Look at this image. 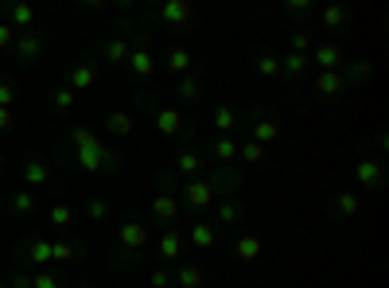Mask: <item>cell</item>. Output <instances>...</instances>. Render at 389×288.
<instances>
[{"label": "cell", "instance_id": "obj_51", "mask_svg": "<svg viewBox=\"0 0 389 288\" xmlns=\"http://www.w3.org/2000/svg\"><path fill=\"white\" fill-rule=\"evenodd\" d=\"M0 288H12V284H0Z\"/></svg>", "mask_w": 389, "mask_h": 288}, {"label": "cell", "instance_id": "obj_22", "mask_svg": "<svg viewBox=\"0 0 389 288\" xmlns=\"http://www.w3.org/2000/svg\"><path fill=\"white\" fill-rule=\"evenodd\" d=\"M214 218H218V226H234L237 218H246V207H242V199H222Z\"/></svg>", "mask_w": 389, "mask_h": 288}, {"label": "cell", "instance_id": "obj_47", "mask_svg": "<svg viewBox=\"0 0 389 288\" xmlns=\"http://www.w3.org/2000/svg\"><path fill=\"white\" fill-rule=\"evenodd\" d=\"M12 288H32V277H27V273H16V277H12Z\"/></svg>", "mask_w": 389, "mask_h": 288}, {"label": "cell", "instance_id": "obj_11", "mask_svg": "<svg viewBox=\"0 0 389 288\" xmlns=\"http://www.w3.org/2000/svg\"><path fill=\"white\" fill-rule=\"evenodd\" d=\"M74 156H78V168L86 171V176H98L102 168V140H93V144H74Z\"/></svg>", "mask_w": 389, "mask_h": 288}, {"label": "cell", "instance_id": "obj_50", "mask_svg": "<svg viewBox=\"0 0 389 288\" xmlns=\"http://www.w3.org/2000/svg\"><path fill=\"white\" fill-rule=\"evenodd\" d=\"M0 168H4V156H0Z\"/></svg>", "mask_w": 389, "mask_h": 288}, {"label": "cell", "instance_id": "obj_31", "mask_svg": "<svg viewBox=\"0 0 389 288\" xmlns=\"http://www.w3.org/2000/svg\"><path fill=\"white\" fill-rule=\"evenodd\" d=\"M347 20H350V8H347V4H327V8H323V24H327L331 32L347 27Z\"/></svg>", "mask_w": 389, "mask_h": 288}, {"label": "cell", "instance_id": "obj_42", "mask_svg": "<svg viewBox=\"0 0 389 288\" xmlns=\"http://www.w3.org/2000/svg\"><path fill=\"white\" fill-rule=\"evenodd\" d=\"M148 284H152V288H171V284H176V277H171L168 269H152V273H148Z\"/></svg>", "mask_w": 389, "mask_h": 288}, {"label": "cell", "instance_id": "obj_9", "mask_svg": "<svg viewBox=\"0 0 389 288\" xmlns=\"http://www.w3.org/2000/svg\"><path fill=\"white\" fill-rule=\"evenodd\" d=\"M156 129H160L164 136H183L187 121H183V113H179V105H160V110H156Z\"/></svg>", "mask_w": 389, "mask_h": 288}, {"label": "cell", "instance_id": "obj_35", "mask_svg": "<svg viewBox=\"0 0 389 288\" xmlns=\"http://www.w3.org/2000/svg\"><path fill=\"white\" fill-rule=\"evenodd\" d=\"M315 47V35L312 32H292V51L296 55H308Z\"/></svg>", "mask_w": 389, "mask_h": 288}, {"label": "cell", "instance_id": "obj_28", "mask_svg": "<svg viewBox=\"0 0 389 288\" xmlns=\"http://www.w3.org/2000/svg\"><path fill=\"white\" fill-rule=\"evenodd\" d=\"M280 136V125H277V117H261L253 125V136H249V140H257V144H272Z\"/></svg>", "mask_w": 389, "mask_h": 288}, {"label": "cell", "instance_id": "obj_14", "mask_svg": "<svg viewBox=\"0 0 389 288\" xmlns=\"http://www.w3.org/2000/svg\"><path fill=\"white\" fill-rule=\"evenodd\" d=\"M93 82H98V67H93V63H78V67L70 70V82H67V86H70L74 93H86Z\"/></svg>", "mask_w": 389, "mask_h": 288}, {"label": "cell", "instance_id": "obj_49", "mask_svg": "<svg viewBox=\"0 0 389 288\" xmlns=\"http://www.w3.org/2000/svg\"><path fill=\"white\" fill-rule=\"evenodd\" d=\"M0 214H4V199H0Z\"/></svg>", "mask_w": 389, "mask_h": 288}, {"label": "cell", "instance_id": "obj_19", "mask_svg": "<svg viewBox=\"0 0 389 288\" xmlns=\"http://www.w3.org/2000/svg\"><path fill=\"white\" fill-rule=\"evenodd\" d=\"M179 288H203L206 284V269L203 265H179V273H171Z\"/></svg>", "mask_w": 389, "mask_h": 288}, {"label": "cell", "instance_id": "obj_36", "mask_svg": "<svg viewBox=\"0 0 389 288\" xmlns=\"http://www.w3.org/2000/svg\"><path fill=\"white\" fill-rule=\"evenodd\" d=\"M51 222H55V226H70V222H74V207L55 203V207H51Z\"/></svg>", "mask_w": 389, "mask_h": 288}, {"label": "cell", "instance_id": "obj_30", "mask_svg": "<svg viewBox=\"0 0 389 288\" xmlns=\"http://www.w3.org/2000/svg\"><path fill=\"white\" fill-rule=\"evenodd\" d=\"M211 156L222 164V168H226L230 160H237V140H234V136H218V140H214V148H211Z\"/></svg>", "mask_w": 389, "mask_h": 288}, {"label": "cell", "instance_id": "obj_41", "mask_svg": "<svg viewBox=\"0 0 389 288\" xmlns=\"http://www.w3.org/2000/svg\"><path fill=\"white\" fill-rule=\"evenodd\" d=\"M32 288H62V280L55 277V273L43 269V273H35V277H32Z\"/></svg>", "mask_w": 389, "mask_h": 288}, {"label": "cell", "instance_id": "obj_39", "mask_svg": "<svg viewBox=\"0 0 389 288\" xmlns=\"http://www.w3.org/2000/svg\"><path fill=\"white\" fill-rule=\"evenodd\" d=\"M20 102V90L12 82H0V110H12Z\"/></svg>", "mask_w": 389, "mask_h": 288}, {"label": "cell", "instance_id": "obj_33", "mask_svg": "<svg viewBox=\"0 0 389 288\" xmlns=\"http://www.w3.org/2000/svg\"><path fill=\"white\" fill-rule=\"evenodd\" d=\"M237 156H242L246 164H261V160H265V144H257V140L237 144Z\"/></svg>", "mask_w": 389, "mask_h": 288}, {"label": "cell", "instance_id": "obj_13", "mask_svg": "<svg viewBox=\"0 0 389 288\" xmlns=\"http://www.w3.org/2000/svg\"><path fill=\"white\" fill-rule=\"evenodd\" d=\"M315 90H319V98H338V93H347V82H343L338 70H319L315 74Z\"/></svg>", "mask_w": 389, "mask_h": 288}, {"label": "cell", "instance_id": "obj_37", "mask_svg": "<svg viewBox=\"0 0 389 288\" xmlns=\"http://www.w3.org/2000/svg\"><path fill=\"white\" fill-rule=\"evenodd\" d=\"M257 70H261L265 78H280V59L277 55H261V59H257Z\"/></svg>", "mask_w": 389, "mask_h": 288}, {"label": "cell", "instance_id": "obj_1", "mask_svg": "<svg viewBox=\"0 0 389 288\" xmlns=\"http://www.w3.org/2000/svg\"><path fill=\"white\" fill-rule=\"evenodd\" d=\"M214 199H218V191H214V183H211V179H203V176H194L191 183L179 187V203H183L194 218H203V214L211 211Z\"/></svg>", "mask_w": 389, "mask_h": 288}, {"label": "cell", "instance_id": "obj_44", "mask_svg": "<svg viewBox=\"0 0 389 288\" xmlns=\"http://www.w3.org/2000/svg\"><path fill=\"white\" fill-rule=\"evenodd\" d=\"M288 12H292V16H308V12H312V0H288Z\"/></svg>", "mask_w": 389, "mask_h": 288}, {"label": "cell", "instance_id": "obj_8", "mask_svg": "<svg viewBox=\"0 0 389 288\" xmlns=\"http://www.w3.org/2000/svg\"><path fill=\"white\" fill-rule=\"evenodd\" d=\"M183 254H187V234L179 226H168L160 234V257L164 261H179Z\"/></svg>", "mask_w": 389, "mask_h": 288}, {"label": "cell", "instance_id": "obj_17", "mask_svg": "<svg viewBox=\"0 0 389 288\" xmlns=\"http://www.w3.org/2000/svg\"><path fill=\"white\" fill-rule=\"evenodd\" d=\"M331 211H335V218H355V214L362 211V199H358L355 191H338L335 203H331Z\"/></svg>", "mask_w": 389, "mask_h": 288}, {"label": "cell", "instance_id": "obj_18", "mask_svg": "<svg viewBox=\"0 0 389 288\" xmlns=\"http://www.w3.org/2000/svg\"><path fill=\"white\" fill-rule=\"evenodd\" d=\"M164 67H168L176 78H183V74H191V70H194V59H191V51H183V47H171L168 59H164Z\"/></svg>", "mask_w": 389, "mask_h": 288}, {"label": "cell", "instance_id": "obj_3", "mask_svg": "<svg viewBox=\"0 0 389 288\" xmlns=\"http://www.w3.org/2000/svg\"><path fill=\"white\" fill-rule=\"evenodd\" d=\"M183 214V203H179V195L176 191H156V199H152V207H148V226H176V218Z\"/></svg>", "mask_w": 389, "mask_h": 288}, {"label": "cell", "instance_id": "obj_10", "mask_svg": "<svg viewBox=\"0 0 389 288\" xmlns=\"http://www.w3.org/2000/svg\"><path fill=\"white\" fill-rule=\"evenodd\" d=\"M355 179L366 187V191H378V187L385 183V168H381V160H374V156H366V160H358V168H355Z\"/></svg>", "mask_w": 389, "mask_h": 288}, {"label": "cell", "instance_id": "obj_12", "mask_svg": "<svg viewBox=\"0 0 389 288\" xmlns=\"http://www.w3.org/2000/svg\"><path fill=\"white\" fill-rule=\"evenodd\" d=\"M55 171L47 160H39V156H32V160H24V183L27 187H51Z\"/></svg>", "mask_w": 389, "mask_h": 288}, {"label": "cell", "instance_id": "obj_26", "mask_svg": "<svg viewBox=\"0 0 389 288\" xmlns=\"http://www.w3.org/2000/svg\"><path fill=\"white\" fill-rule=\"evenodd\" d=\"M234 254L242 257V261H257L261 257V237H253V234H242L234 242Z\"/></svg>", "mask_w": 389, "mask_h": 288}, {"label": "cell", "instance_id": "obj_27", "mask_svg": "<svg viewBox=\"0 0 389 288\" xmlns=\"http://www.w3.org/2000/svg\"><path fill=\"white\" fill-rule=\"evenodd\" d=\"M308 67H312V59H308V55H296V51H288L284 59H280V74H288V78H300Z\"/></svg>", "mask_w": 389, "mask_h": 288}, {"label": "cell", "instance_id": "obj_2", "mask_svg": "<svg viewBox=\"0 0 389 288\" xmlns=\"http://www.w3.org/2000/svg\"><path fill=\"white\" fill-rule=\"evenodd\" d=\"M148 237H152V226H148V218H125L117 230V242L128 249V261H140V254L148 249Z\"/></svg>", "mask_w": 389, "mask_h": 288}, {"label": "cell", "instance_id": "obj_46", "mask_svg": "<svg viewBox=\"0 0 389 288\" xmlns=\"http://www.w3.org/2000/svg\"><path fill=\"white\" fill-rule=\"evenodd\" d=\"M12 125H16V113H12V110H0V133H8Z\"/></svg>", "mask_w": 389, "mask_h": 288}, {"label": "cell", "instance_id": "obj_4", "mask_svg": "<svg viewBox=\"0 0 389 288\" xmlns=\"http://www.w3.org/2000/svg\"><path fill=\"white\" fill-rule=\"evenodd\" d=\"M156 67H160V59L152 55V47H148L144 39H136L133 51H128V70H133L136 78H152Z\"/></svg>", "mask_w": 389, "mask_h": 288}, {"label": "cell", "instance_id": "obj_29", "mask_svg": "<svg viewBox=\"0 0 389 288\" xmlns=\"http://www.w3.org/2000/svg\"><path fill=\"white\" fill-rule=\"evenodd\" d=\"M338 74H343V82H362V78H370L374 74V67L366 59H358V63H343V67H338Z\"/></svg>", "mask_w": 389, "mask_h": 288}, {"label": "cell", "instance_id": "obj_16", "mask_svg": "<svg viewBox=\"0 0 389 288\" xmlns=\"http://www.w3.org/2000/svg\"><path fill=\"white\" fill-rule=\"evenodd\" d=\"M312 63L319 70H338V67H343V51H338L335 43H319V47H315V55H312Z\"/></svg>", "mask_w": 389, "mask_h": 288}, {"label": "cell", "instance_id": "obj_45", "mask_svg": "<svg viewBox=\"0 0 389 288\" xmlns=\"http://www.w3.org/2000/svg\"><path fill=\"white\" fill-rule=\"evenodd\" d=\"M105 214H110V203H105V199H93V203H90V218H105Z\"/></svg>", "mask_w": 389, "mask_h": 288}, {"label": "cell", "instance_id": "obj_5", "mask_svg": "<svg viewBox=\"0 0 389 288\" xmlns=\"http://www.w3.org/2000/svg\"><path fill=\"white\" fill-rule=\"evenodd\" d=\"M43 32H35V27H27V32H20L16 35V47H12V51H16V59L24 63V67H32L35 59H39L43 55Z\"/></svg>", "mask_w": 389, "mask_h": 288}, {"label": "cell", "instance_id": "obj_21", "mask_svg": "<svg viewBox=\"0 0 389 288\" xmlns=\"http://www.w3.org/2000/svg\"><path fill=\"white\" fill-rule=\"evenodd\" d=\"M27 261H35V265H55V242H47V237H35L32 246H27Z\"/></svg>", "mask_w": 389, "mask_h": 288}, {"label": "cell", "instance_id": "obj_32", "mask_svg": "<svg viewBox=\"0 0 389 288\" xmlns=\"http://www.w3.org/2000/svg\"><path fill=\"white\" fill-rule=\"evenodd\" d=\"M51 105H55V110H74L78 93L70 90V86H55V90H51Z\"/></svg>", "mask_w": 389, "mask_h": 288}, {"label": "cell", "instance_id": "obj_15", "mask_svg": "<svg viewBox=\"0 0 389 288\" xmlns=\"http://www.w3.org/2000/svg\"><path fill=\"white\" fill-rule=\"evenodd\" d=\"M211 125L218 129L222 136H230V133H234L237 125H242V113H237L234 105H218V110L211 113Z\"/></svg>", "mask_w": 389, "mask_h": 288}, {"label": "cell", "instance_id": "obj_38", "mask_svg": "<svg viewBox=\"0 0 389 288\" xmlns=\"http://www.w3.org/2000/svg\"><path fill=\"white\" fill-rule=\"evenodd\" d=\"M16 27L8 24V20H0V51H12V47H16Z\"/></svg>", "mask_w": 389, "mask_h": 288}, {"label": "cell", "instance_id": "obj_20", "mask_svg": "<svg viewBox=\"0 0 389 288\" xmlns=\"http://www.w3.org/2000/svg\"><path fill=\"white\" fill-rule=\"evenodd\" d=\"M8 24L16 27V32H27V27L35 24V4H27V0L12 4V8H8Z\"/></svg>", "mask_w": 389, "mask_h": 288}, {"label": "cell", "instance_id": "obj_40", "mask_svg": "<svg viewBox=\"0 0 389 288\" xmlns=\"http://www.w3.org/2000/svg\"><path fill=\"white\" fill-rule=\"evenodd\" d=\"M12 207H16L20 214H35V195H32V191H16V199H12Z\"/></svg>", "mask_w": 389, "mask_h": 288}, {"label": "cell", "instance_id": "obj_48", "mask_svg": "<svg viewBox=\"0 0 389 288\" xmlns=\"http://www.w3.org/2000/svg\"><path fill=\"white\" fill-rule=\"evenodd\" d=\"M78 288H93V284H86V280H82V284H78Z\"/></svg>", "mask_w": 389, "mask_h": 288}, {"label": "cell", "instance_id": "obj_43", "mask_svg": "<svg viewBox=\"0 0 389 288\" xmlns=\"http://www.w3.org/2000/svg\"><path fill=\"white\" fill-rule=\"evenodd\" d=\"M74 257H78L74 242H55V261H74Z\"/></svg>", "mask_w": 389, "mask_h": 288}, {"label": "cell", "instance_id": "obj_7", "mask_svg": "<svg viewBox=\"0 0 389 288\" xmlns=\"http://www.w3.org/2000/svg\"><path fill=\"white\" fill-rule=\"evenodd\" d=\"M187 242H191L194 249H203V254H211L214 246H218V226L206 218H194L191 222V234H187Z\"/></svg>", "mask_w": 389, "mask_h": 288}, {"label": "cell", "instance_id": "obj_6", "mask_svg": "<svg viewBox=\"0 0 389 288\" xmlns=\"http://www.w3.org/2000/svg\"><path fill=\"white\" fill-rule=\"evenodd\" d=\"M156 16H160L168 27H183V24H191L194 4H191V0H164L160 8H156Z\"/></svg>", "mask_w": 389, "mask_h": 288}, {"label": "cell", "instance_id": "obj_25", "mask_svg": "<svg viewBox=\"0 0 389 288\" xmlns=\"http://www.w3.org/2000/svg\"><path fill=\"white\" fill-rule=\"evenodd\" d=\"M199 171H203V156L199 152H191V148H187V152H179L176 156V176H199Z\"/></svg>", "mask_w": 389, "mask_h": 288}, {"label": "cell", "instance_id": "obj_23", "mask_svg": "<svg viewBox=\"0 0 389 288\" xmlns=\"http://www.w3.org/2000/svg\"><path fill=\"white\" fill-rule=\"evenodd\" d=\"M128 51H133V43H128V35H113L110 43H105V63H113V67H117V63H128Z\"/></svg>", "mask_w": 389, "mask_h": 288}, {"label": "cell", "instance_id": "obj_24", "mask_svg": "<svg viewBox=\"0 0 389 288\" xmlns=\"http://www.w3.org/2000/svg\"><path fill=\"white\" fill-rule=\"evenodd\" d=\"M199 90H203V74H183L179 78V86H176V93H179V102H199Z\"/></svg>", "mask_w": 389, "mask_h": 288}, {"label": "cell", "instance_id": "obj_34", "mask_svg": "<svg viewBox=\"0 0 389 288\" xmlns=\"http://www.w3.org/2000/svg\"><path fill=\"white\" fill-rule=\"evenodd\" d=\"M105 125H110L113 136H128V133H133V117H128V113H110Z\"/></svg>", "mask_w": 389, "mask_h": 288}]
</instances>
